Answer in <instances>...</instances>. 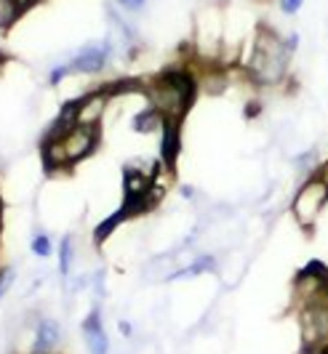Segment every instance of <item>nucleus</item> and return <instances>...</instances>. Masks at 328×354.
Wrapping results in <instances>:
<instances>
[{
	"instance_id": "f257e3e1",
	"label": "nucleus",
	"mask_w": 328,
	"mask_h": 354,
	"mask_svg": "<svg viewBox=\"0 0 328 354\" xmlns=\"http://www.w3.org/2000/svg\"><path fill=\"white\" fill-rule=\"evenodd\" d=\"M142 96L152 104L165 120L184 123L187 112L198 99V77L190 67H165L163 72L142 80Z\"/></svg>"
},
{
	"instance_id": "f03ea898",
	"label": "nucleus",
	"mask_w": 328,
	"mask_h": 354,
	"mask_svg": "<svg viewBox=\"0 0 328 354\" xmlns=\"http://www.w3.org/2000/svg\"><path fill=\"white\" fill-rule=\"evenodd\" d=\"M291 53L293 48L289 46V37H280L273 27L262 24L259 32H256L248 64H246V72H248L251 83L262 86V88L280 86L286 80V75H289Z\"/></svg>"
},
{
	"instance_id": "7ed1b4c3",
	"label": "nucleus",
	"mask_w": 328,
	"mask_h": 354,
	"mask_svg": "<svg viewBox=\"0 0 328 354\" xmlns=\"http://www.w3.org/2000/svg\"><path fill=\"white\" fill-rule=\"evenodd\" d=\"M102 144V128L75 125L62 142H40V158L46 174L70 171L78 162L89 160Z\"/></svg>"
},
{
	"instance_id": "20e7f679",
	"label": "nucleus",
	"mask_w": 328,
	"mask_h": 354,
	"mask_svg": "<svg viewBox=\"0 0 328 354\" xmlns=\"http://www.w3.org/2000/svg\"><path fill=\"white\" fill-rule=\"evenodd\" d=\"M299 333H302V352L318 354L328 346V296H315L299 306Z\"/></svg>"
},
{
	"instance_id": "39448f33",
	"label": "nucleus",
	"mask_w": 328,
	"mask_h": 354,
	"mask_svg": "<svg viewBox=\"0 0 328 354\" xmlns=\"http://www.w3.org/2000/svg\"><path fill=\"white\" fill-rule=\"evenodd\" d=\"M326 205H328V181L315 171V174L299 187V192L293 195L291 213L302 230H312L315 221H318V216L323 213Z\"/></svg>"
},
{
	"instance_id": "423d86ee",
	"label": "nucleus",
	"mask_w": 328,
	"mask_h": 354,
	"mask_svg": "<svg viewBox=\"0 0 328 354\" xmlns=\"http://www.w3.org/2000/svg\"><path fill=\"white\" fill-rule=\"evenodd\" d=\"M112 56H115V43L96 40V43H86L67 62V67H70V75H102L109 67Z\"/></svg>"
},
{
	"instance_id": "0eeeda50",
	"label": "nucleus",
	"mask_w": 328,
	"mask_h": 354,
	"mask_svg": "<svg viewBox=\"0 0 328 354\" xmlns=\"http://www.w3.org/2000/svg\"><path fill=\"white\" fill-rule=\"evenodd\" d=\"M115 99L112 93V83H102L99 88L83 93L80 99H75V120L78 125H91V128H102L104 112H107L109 102Z\"/></svg>"
},
{
	"instance_id": "6e6552de",
	"label": "nucleus",
	"mask_w": 328,
	"mask_h": 354,
	"mask_svg": "<svg viewBox=\"0 0 328 354\" xmlns=\"http://www.w3.org/2000/svg\"><path fill=\"white\" fill-rule=\"evenodd\" d=\"M80 333H83V344L89 354H109V336L104 330V319H102V309L93 306L91 312L80 322Z\"/></svg>"
},
{
	"instance_id": "1a4fd4ad",
	"label": "nucleus",
	"mask_w": 328,
	"mask_h": 354,
	"mask_svg": "<svg viewBox=\"0 0 328 354\" xmlns=\"http://www.w3.org/2000/svg\"><path fill=\"white\" fill-rule=\"evenodd\" d=\"M179 155H182V123L179 120H163V128H161V165L168 174H174Z\"/></svg>"
},
{
	"instance_id": "9d476101",
	"label": "nucleus",
	"mask_w": 328,
	"mask_h": 354,
	"mask_svg": "<svg viewBox=\"0 0 328 354\" xmlns=\"http://www.w3.org/2000/svg\"><path fill=\"white\" fill-rule=\"evenodd\" d=\"M62 346V322L54 317H43L35 328V341L30 354H56Z\"/></svg>"
},
{
	"instance_id": "9b49d317",
	"label": "nucleus",
	"mask_w": 328,
	"mask_h": 354,
	"mask_svg": "<svg viewBox=\"0 0 328 354\" xmlns=\"http://www.w3.org/2000/svg\"><path fill=\"white\" fill-rule=\"evenodd\" d=\"M75 125H78V120H75V99H70V102H64V104H62L59 115L54 118V123L48 125V131L43 133V139H40V142H62V139L73 131Z\"/></svg>"
},
{
	"instance_id": "f8f14e48",
	"label": "nucleus",
	"mask_w": 328,
	"mask_h": 354,
	"mask_svg": "<svg viewBox=\"0 0 328 354\" xmlns=\"http://www.w3.org/2000/svg\"><path fill=\"white\" fill-rule=\"evenodd\" d=\"M214 269H217V259L208 256V253H203V256H198L195 261H190L187 266L174 269V272L168 274V280H190V277H198V274H208V272H214Z\"/></svg>"
},
{
	"instance_id": "ddd939ff",
	"label": "nucleus",
	"mask_w": 328,
	"mask_h": 354,
	"mask_svg": "<svg viewBox=\"0 0 328 354\" xmlns=\"http://www.w3.org/2000/svg\"><path fill=\"white\" fill-rule=\"evenodd\" d=\"M56 264H59V277L62 280H70L75 269V243L73 234H64L59 240V248H56Z\"/></svg>"
},
{
	"instance_id": "4468645a",
	"label": "nucleus",
	"mask_w": 328,
	"mask_h": 354,
	"mask_svg": "<svg viewBox=\"0 0 328 354\" xmlns=\"http://www.w3.org/2000/svg\"><path fill=\"white\" fill-rule=\"evenodd\" d=\"M163 115L155 109L152 104H147L142 112H136L134 115V123H131V128L136 131V133H155V131H161L163 128Z\"/></svg>"
},
{
	"instance_id": "2eb2a0df",
	"label": "nucleus",
	"mask_w": 328,
	"mask_h": 354,
	"mask_svg": "<svg viewBox=\"0 0 328 354\" xmlns=\"http://www.w3.org/2000/svg\"><path fill=\"white\" fill-rule=\"evenodd\" d=\"M30 250H33V256H37V259H48L54 253V240L46 232H37V234H33V240H30Z\"/></svg>"
},
{
	"instance_id": "dca6fc26",
	"label": "nucleus",
	"mask_w": 328,
	"mask_h": 354,
	"mask_svg": "<svg viewBox=\"0 0 328 354\" xmlns=\"http://www.w3.org/2000/svg\"><path fill=\"white\" fill-rule=\"evenodd\" d=\"M14 280H17V269H14V266H0V301H3L6 293L11 290Z\"/></svg>"
},
{
	"instance_id": "f3484780",
	"label": "nucleus",
	"mask_w": 328,
	"mask_h": 354,
	"mask_svg": "<svg viewBox=\"0 0 328 354\" xmlns=\"http://www.w3.org/2000/svg\"><path fill=\"white\" fill-rule=\"evenodd\" d=\"M91 280H93V293H96V299L102 301V299L107 296V272H104V269H96Z\"/></svg>"
},
{
	"instance_id": "a211bd4d",
	"label": "nucleus",
	"mask_w": 328,
	"mask_h": 354,
	"mask_svg": "<svg viewBox=\"0 0 328 354\" xmlns=\"http://www.w3.org/2000/svg\"><path fill=\"white\" fill-rule=\"evenodd\" d=\"M67 77H70V67H67V62H64V64H56L54 70L48 72V86H54L56 88V86H62Z\"/></svg>"
},
{
	"instance_id": "6ab92c4d",
	"label": "nucleus",
	"mask_w": 328,
	"mask_h": 354,
	"mask_svg": "<svg viewBox=\"0 0 328 354\" xmlns=\"http://www.w3.org/2000/svg\"><path fill=\"white\" fill-rule=\"evenodd\" d=\"M120 8H126V11H134V14H139V11H145L147 8V0H115Z\"/></svg>"
},
{
	"instance_id": "aec40b11",
	"label": "nucleus",
	"mask_w": 328,
	"mask_h": 354,
	"mask_svg": "<svg viewBox=\"0 0 328 354\" xmlns=\"http://www.w3.org/2000/svg\"><path fill=\"white\" fill-rule=\"evenodd\" d=\"M304 6V0H280V11L283 14H289V17H293V14H299V8Z\"/></svg>"
},
{
	"instance_id": "412c9836",
	"label": "nucleus",
	"mask_w": 328,
	"mask_h": 354,
	"mask_svg": "<svg viewBox=\"0 0 328 354\" xmlns=\"http://www.w3.org/2000/svg\"><path fill=\"white\" fill-rule=\"evenodd\" d=\"M8 3H11V6H14V8H17V14H19V17H21V14H24V11H30V8H33V6H37V3H40V0H8Z\"/></svg>"
},
{
	"instance_id": "4be33fe9",
	"label": "nucleus",
	"mask_w": 328,
	"mask_h": 354,
	"mask_svg": "<svg viewBox=\"0 0 328 354\" xmlns=\"http://www.w3.org/2000/svg\"><path fill=\"white\" fill-rule=\"evenodd\" d=\"M118 328H120L123 338H131V336H134V325H131L128 319H120V322H118Z\"/></svg>"
},
{
	"instance_id": "5701e85b",
	"label": "nucleus",
	"mask_w": 328,
	"mask_h": 354,
	"mask_svg": "<svg viewBox=\"0 0 328 354\" xmlns=\"http://www.w3.org/2000/svg\"><path fill=\"white\" fill-rule=\"evenodd\" d=\"M3 208H6V205H3V197H0V221H3Z\"/></svg>"
},
{
	"instance_id": "b1692460",
	"label": "nucleus",
	"mask_w": 328,
	"mask_h": 354,
	"mask_svg": "<svg viewBox=\"0 0 328 354\" xmlns=\"http://www.w3.org/2000/svg\"><path fill=\"white\" fill-rule=\"evenodd\" d=\"M318 354H328V346H323V349H320Z\"/></svg>"
},
{
	"instance_id": "393cba45",
	"label": "nucleus",
	"mask_w": 328,
	"mask_h": 354,
	"mask_svg": "<svg viewBox=\"0 0 328 354\" xmlns=\"http://www.w3.org/2000/svg\"><path fill=\"white\" fill-rule=\"evenodd\" d=\"M0 240H3V221H0Z\"/></svg>"
},
{
	"instance_id": "a878e982",
	"label": "nucleus",
	"mask_w": 328,
	"mask_h": 354,
	"mask_svg": "<svg viewBox=\"0 0 328 354\" xmlns=\"http://www.w3.org/2000/svg\"><path fill=\"white\" fill-rule=\"evenodd\" d=\"M3 62H6V56H3V53H0V64H3Z\"/></svg>"
}]
</instances>
